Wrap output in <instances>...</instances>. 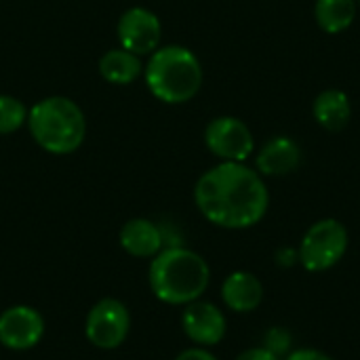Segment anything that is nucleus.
Here are the masks:
<instances>
[{"label":"nucleus","instance_id":"1","mask_svg":"<svg viewBox=\"0 0 360 360\" xmlns=\"http://www.w3.org/2000/svg\"><path fill=\"white\" fill-rule=\"evenodd\" d=\"M194 202L209 224L247 230L266 217L270 192L264 177L245 162H219L198 177Z\"/></svg>","mask_w":360,"mask_h":360},{"label":"nucleus","instance_id":"2","mask_svg":"<svg viewBox=\"0 0 360 360\" xmlns=\"http://www.w3.org/2000/svg\"><path fill=\"white\" fill-rule=\"evenodd\" d=\"M148 283L158 302L188 306L205 295L211 283V268L202 255L188 247H165L152 257Z\"/></svg>","mask_w":360,"mask_h":360},{"label":"nucleus","instance_id":"3","mask_svg":"<svg viewBox=\"0 0 360 360\" xmlns=\"http://www.w3.org/2000/svg\"><path fill=\"white\" fill-rule=\"evenodd\" d=\"M148 91L162 103L179 105L194 99L202 86L200 59L181 44L158 46L143 68Z\"/></svg>","mask_w":360,"mask_h":360},{"label":"nucleus","instance_id":"4","mask_svg":"<svg viewBox=\"0 0 360 360\" xmlns=\"http://www.w3.org/2000/svg\"><path fill=\"white\" fill-rule=\"evenodd\" d=\"M27 127L32 139L49 154H74L86 137V118L70 97H44L27 110Z\"/></svg>","mask_w":360,"mask_h":360},{"label":"nucleus","instance_id":"5","mask_svg":"<svg viewBox=\"0 0 360 360\" xmlns=\"http://www.w3.org/2000/svg\"><path fill=\"white\" fill-rule=\"evenodd\" d=\"M348 245V228L340 219L327 217L306 230L297 249V259L308 272H327L344 259Z\"/></svg>","mask_w":360,"mask_h":360},{"label":"nucleus","instance_id":"6","mask_svg":"<svg viewBox=\"0 0 360 360\" xmlns=\"http://www.w3.org/2000/svg\"><path fill=\"white\" fill-rule=\"evenodd\" d=\"M131 331V312L116 297L99 300L86 314L84 335L99 350H116L124 344Z\"/></svg>","mask_w":360,"mask_h":360},{"label":"nucleus","instance_id":"7","mask_svg":"<svg viewBox=\"0 0 360 360\" xmlns=\"http://www.w3.org/2000/svg\"><path fill=\"white\" fill-rule=\"evenodd\" d=\"M205 143L221 162H245L255 150L251 129L236 116L213 118L205 129Z\"/></svg>","mask_w":360,"mask_h":360},{"label":"nucleus","instance_id":"8","mask_svg":"<svg viewBox=\"0 0 360 360\" xmlns=\"http://www.w3.org/2000/svg\"><path fill=\"white\" fill-rule=\"evenodd\" d=\"M116 34L122 49L141 57V55H152L158 49L162 25L154 11L146 6H131L118 19Z\"/></svg>","mask_w":360,"mask_h":360},{"label":"nucleus","instance_id":"9","mask_svg":"<svg viewBox=\"0 0 360 360\" xmlns=\"http://www.w3.org/2000/svg\"><path fill=\"white\" fill-rule=\"evenodd\" d=\"M44 338L42 314L25 304L6 308L0 314V344L13 352H27Z\"/></svg>","mask_w":360,"mask_h":360},{"label":"nucleus","instance_id":"10","mask_svg":"<svg viewBox=\"0 0 360 360\" xmlns=\"http://www.w3.org/2000/svg\"><path fill=\"white\" fill-rule=\"evenodd\" d=\"M181 329L192 344L200 348H211L224 342L228 333V321L215 304L196 300L184 306Z\"/></svg>","mask_w":360,"mask_h":360},{"label":"nucleus","instance_id":"11","mask_svg":"<svg viewBox=\"0 0 360 360\" xmlns=\"http://www.w3.org/2000/svg\"><path fill=\"white\" fill-rule=\"evenodd\" d=\"M302 150L291 137H272L255 156V171L264 177H285L300 169Z\"/></svg>","mask_w":360,"mask_h":360},{"label":"nucleus","instance_id":"12","mask_svg":"<svg viewBox=\"0 0 360 360\" xmlns=\"http://www.w3.org/2000/svg\"><path fill=\"white\" fill-rule=\"evenodd\" d=\"M221 300L228 310L236 314H251L264 302V285L253 272L236 270L224 278Z\"/></svg>","mask_w":360,"mask_h":360},{"label":"nucleus","instance_id":"13","mask_svg":"<svg viewBox=\"0 0 360 360\" xmlns=\"http://www.w3.org/2000/svg\"><path fill=\"white\" fill-rule=\"evenodd\" d=\"M118 243L122 251L129 253L131 257L152 259L165 249V234L154 221L146 217H135L120 228Z\"/></svg>","mask_w":360,"mask_h":360},{"label":"nucleus","instance_id":"14","mask_svg":"<svg viewBox=\"0 0 360 360\" xmlns=\"http://www.w3.org/2000/svg\"><path fill=\"white\" fill-rule=\"evenodd\" d=\"M314 120L329 133H340L348 127L352 118L350 97L340 89H327L316 95L312 103Z\"/></svg>","mask_w":360,"mask_h":360},{"label":"nucleus","instance_id":"15","mask_svg":"<svg viewBox=\"0 0 360 360\" xmlns=\"http://www.w3.org/2000/svg\"><path fill=\"white\" fill-rule=\"evenodd\" d=\"M143 72L141 59L127 49H110L99 59V74L105 82L127 86L135 82Z\"/></svg>","mask_w":360,"mask_h":360},{"label":"nucleus","instance_id":"16","mask_svg":"<svg viewBox=\"0 0 360 360\" xmlns=\"http://www.w3.org/2000/svg\"><path fill=\"white\" fill-rule=\"evenodd\" d=\"M356 0H316L314 19L325 34H342L356 19Z\"/></svg>","mask_w":360,"mask_h":360},{"label":"nucleus","instance_id":"17","mask_svg":"<svg viewBox=\"0 0 360 360\" xmlns=\"http://www.w3.org/2000/svg\"><path fill=\"white\" fill-rule=\"evenodd\" d=\"M27 122L25 105L11 95H0V135H11Z\"/></svg>","mask_w":360,"mask_h":360},{"label":"nucleus","instance_id":"18","mask_svg":"<svg viewBox=\"0 0 360 360\" xmlns=\"http://www.w3.org/2000/svg\"><path fill=\"white\" fill-rule=\"evenodd\" d=\"M264 348H268L272 354H276L278 359L291 352V333L283 327H272L266 333L264 340Z\"/></svg>","mask_w":360,"mask_h":360},{"label":"nucleus","instance_id":"19","mask_svg":"<svg viewBox=\"0 0 360 360\" xmlns=\"http://www.w3.org/2000/svg\"><path fill=\"white\" fill-rule=\"evenodd\" d=\"M285 360H333V359H331L329 354H325L323 350H316V348H297V350H291Z\"/></svg>","mask_w":360,"mask_h":360},{"label":"nucleus","instance_id":"20","mask_svg":"<svg viewBox=\"0 0 360 360\" xmlns=\"http://www.w3.org/2000/svg\"><path fill=\"white\" fill-rule=\"evenodd\" d=\"M234 360H281L276 354H272L268 348L264 346H255V348H249L245 352H240Z\"/></svg>","mask_w":360,"mask_h":360},{"label":"nucleus","instance_id":"21","mask_svg":"<svg viewBox=\"0 0 360 360\" xmlns=\"http://www.w3.org/2000/svg\"><path fill=\"white\" fill-rule=\"evenodd\" d=\"M175 360H217L213 352H209L207 348L194 346V348H186L184 352H179Z\"/></svg>","mask_w":360,"mask_h":360},{"label":"nucleus","instance_id":"22","mask_svg":"<svg viewBox=\"0 0 360 360\" xmlns=\"http://www.w3.org/2000/svg\"><path fill=\"white\" fill-rule=\"evenodd\" d=\"M295 259H297V251H293V249H281L276 253V264H281V266H293Z\"/></svg>","mask_w":360,"mask_h":360},{"label":"nucleus","instance_id":"23","mask_svg":"<svg viewBox=\"0 0 360 360\" xmlns=\"http://www.w3.org/2000/svg\"><path fill=\"white\" fill-rule=\"evenodd\" d=\"M356 2H359V6H360V0H356Z\"/></svg>","mask_w":360,"mask_h":360}]
</instances>
